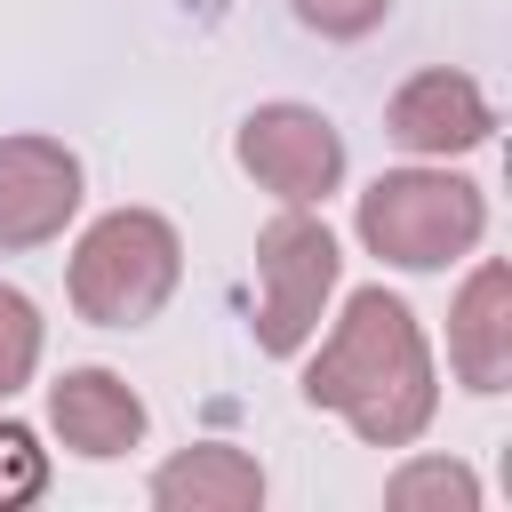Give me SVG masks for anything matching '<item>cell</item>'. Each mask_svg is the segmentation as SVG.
Wrapping results in <instances>:
<instances>
[{
  "instance_id": "1",
  "label": "cell",
  "mask_w": 512,
  "mask_h": 512,
  "mask_svg": "<svg viewBox=\"0 0 512 512\" xmlns=\"http://www.w3.org/2000/svg\"><path fill=\"white\" fill-rule=\"evenodd\" d=\"M304 400L344 416L368 448H416L440 416V368H432L424 320L384 280L352 288L336 328L320 336V352L304 368Z\"/></svg>"
},
{
  "instance_id": "2",
  "label": "cell",
  "mask_w": 512,
  "mask_h": 512,
  "mask_svg": "<svg viewBox=\"0 0 512 512\" xmlns=\"http://www.w3.org/2000/svg\"><path fill=\"white\" fill-rule=\"evenodd\" d=\"M352 232L392 272H448V264H464L488 240V192L472 176H456L448 160H432V168H384L360 192Z\"/></svg>"
},
{
  "instance_id": "3",
  "label": "cell",
  "mask_w": 512,
  "mask_h": 512,
  "mask_svg": "<svg viewBox=\"0 0 512 512\" xmlns=\"http://www.w3.org/2000/svg\"><path fill=\"white\" fill-rule=\"evenodd\" d=\"M184 280V240L160 208H104L64 264V296L88 328H144Z\"/></svg>"
},
{
  "instance_id": "4",
  "label": "cell",
  "mask_w": 512,
  "mask_h": 512,
  "mask_svg": "<svg viewBox=\"0 0 512 512\" xmlns=\"http://www.w3.org/2000/svg\"><path fill=\"white\" fill-rule=\"evenodd\" d=\"M336 232L312 216V208H280L264 232H256V352L272 360H296L312 336H320V312L336 296Z\"/></svg>"
},
{
  "instance_id": "5",
  "label": "cell",
  "mask_w": 512,
  "mask_h": 512,
  "mask_svg": "<svg viewBox=\"0 0 512 512\" xmlns=\"http://www.w3.org/2000/svg\"><path fill=\"white\" fill-rule=\"evenodd\" d=\"M232 152H240V168H248L280 208H312V200H328V192L344 184V136H336V120H328L320 104H296V96L256 104V112L240 120Z\"/></svg>"
},
{
  "instance_id": "6",
  "label": "cell",
  "mask_w": 512,
  "mask_h": 512,
  "mask_svg": "<svg viewBox=\"0 0 512 512\" xmlns=\"http://www.w3.org/2000/svg\"><path fill=\"white\" fill-rule=\"evenodd\" d=\"M384 136L400 152H416V160H456V152H480L496 136V104H488V88L472 72L424 64L384 96Z\"/></svg>"
},
{
  "instance_id": "7",
  "label": "cell",
  "mask_w": 512,
  "mask_h": 512,
  "mask_svg": "<svg viewBox=\"0 0 512 512\" xmlns=\"http://www.w3.org/2000/svg\"><path fill=\"white\" fill-rule=\"evenodd\" d=\"M80 216V152L64 136H0V248H48Z\"/></svg>"
},
{
  "instance_id": "8",
  "label": "cell",
  "mask_w": 512,
  "mask_h": 512,
  "mask_svg": "<svg viewBox=\"0 0 512 512\" xmlns=\"http://www.w3.org/2000/svg\"><path fill=\"white\" fill-rule=\"evenodd\" d=\"M48 432L80 464H112V456H128L152 432V408H144V392L120 368H64L48 384Z\"/></svg>"
},
{
  "instance_id": "9",
  "label": "cell",
  "mask_w": 512,
  "mask_h": 512,
  "mask_svg": "<svg viewBox=\"0 0 512 512\" xmlns=\"http://www.w3.org/2000/svg\"><path fill=\"white\" fill-rule=\"evenodd\" d=\"M464 288L448 304V368L464 392L496 400L512 384V272L496 256H464Z\"/></svg>"
},
{
  "instance_id": "10",
  "label": "cell",
  "mask_w": 512,
  "mask_h": 512,
  "mask_svg": "<svg viewBox=\"0 0 512 512\" xmlns=\"http://www.w3.org/2000/svg\"><path fill=\"white\" fill-rule=\"evenodd\" d=\"M144 496L160 512H256L264 504V464L232 440H200V448L168 456Z\"/></svg>"
},
{
  "instance_id": "11",
  "label": "cell",
  "mask_w": 512,
  "mask_h": 512,
  "mask_svg": "<svg viewBox=\"0 0 512 512\" xmlns=\"http://www.w3.org/2000/svg\"><path fill=\"white\" fill-rule=\"evenodd\" d=\"M384 504H456V512H472L480 504V480H472V464H456V456H408L392 480H384Z\"/></svg>"
},
{
  "instance_id": "12",
  "label": "cell",
  "mask_w": 512,
  "mask_h": 512,
  "mask_svg": "<svg viewBox=\"0 0 512 512\" xmlns=\"http://www.w3.org/2000/svg\"><path fill=\"white\" fill-rule=\"evenodd\" d=\"M40 344H48L40 304H32L24 288H8V280H0V400H16V392L40 376Z\"/></svg>"
},
{
  "instance_id": "13",
  "label": "cell",
  "mask_w": 512,
  "mask_h": 512,
  "mask_svg": "<svg viewBox=\"0 0 512 512\" xmlns=\"http://www.w3.org/2000/svg\"><path fill=\"white\" fill-rule=\"evenodd\" d=\"M40 488H48V448H40V432L16 424V416H0V512L32 504Z\"/></svg>"
},
{
  "instance_id": "14",
  "label": "cell",
  "mask_w": 512,
  "mask_h": 512,
  "mask_svg": "<svg viewBox=\"0 0 512 512\" xmlns=\"http://www.w3.org/2000/svg\"><path fill=\"white\" fill-rule=\"evenodd\" d=\"M288 8H296V24L320 32V40H368V32L392 16V0H288Z\"/></svg>"
}]
</instances>
